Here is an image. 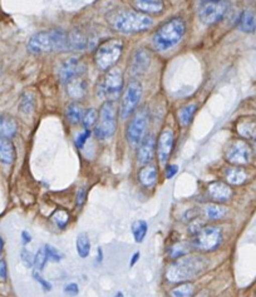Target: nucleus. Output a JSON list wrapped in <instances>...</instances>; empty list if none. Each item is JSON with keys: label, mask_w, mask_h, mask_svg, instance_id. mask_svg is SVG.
<instances>
[{"label": "nucleus", "mask_w": 256, "mask_h": 297, "mask_svg": "<svg viewBox=\"0 0 256 297\" xmlns=\"http://www.w3.org/2000/svg\"><path fill=\"white\" fill-rule=\"evenodd\" d=\"M209 267V261L202 256L187 255L177 258L167 268L166 278L168 282L182 283L189 282L199 277Z\"/></svg>", "instance_id": "1"}, {"label": "nucleus", "mask_w": 256, "mask_h": 297, "mask_svg": "<svg viewBox=\"0 0 256 297\" xmlns=\"http://www.w3.org/2000/svg\"><path fill=\"white\" fill-rule=\"evenodd\" d=\"M69 48V39L64 30H45L33 35L28 42V49L35 54L60 52Z\"/></svg>", "instance_id": "2"}, {"label": "nucleus", "mask_w": 256, "mask_h": 297, "mask_svg": "<svg viewBox=\"0 0 256 297\" xmlns=\"http://www.w3.org/2000/svg\"><path fill=\"white\" fill-rule=\"evenodd\" d=\"M108 22L113 29L121 33H138L148 29L153 24V20L146 14L132 10H120L108 17Z\"/></svg>", "instance_id": "3"}, {"label": "nucleus", "mask_w": 256, "mask_h": 297, "mask_svg": "<svg viewBox=\"0 0 256 297\" xmlns=\"http://www.w3.org/2000/svg\"><path fill=\"white\" fill-rule=\"evenodd\" d=\"M185 32H186V24L184 20L180 18H175V19L164 23L156 30L153 38H152V42L157 50L166 52L181 42Z\"/></svg>", "instance_id": "4"}, {"label": "nucleus", "mask_w": 256, "mask_h": 297, "mask_svg": "<svg viewBox=\"0 0 256 297\" xmlns=\"http://www.w3.org/2000/svg\"><path fill=\"white\" fill-rule=\"evenodd\" d=\"M123 53V42L120 39H108L97 48L95 53V63L102 72L115 67Z\"/></svg>", "instance_id": "5"}, {"label": "nucleus", "mask_w": 256, "mask_h": 297, "mask_svg": "<svg viewBox=\"0 0 256 297\" xmlns=\"http://www.w3.org/2000/svg\"><path fill=\"white\" fill-rule=\"evenodd\" d=\"M117 128V108L113 101H106L98 114V124L95 128L97 138L107 139L115 134Z\"/></svg>", "instance_id": "6"}, {"label": "nucleus", "mask_w": 256, "mask_h": 297, "mask_svg": "<svg viewBox=\"0 0 256 297\" xmlns=\"http://www.w3.org/2000/svg\"><path fill=\"white\" fill-rule=\"evenodd\" d=\"M222 242V230L219 226H205L199 233L194 236L192 248L201 252H211L219 248Z\"/></svg>", "instance_id": "7"}, {"label": "nucleus", "mask_w": 256, "mask_h": 297, "mask_svg": "<svg viewBox=\"0 0 256 297\" xmlns=\"http://www.w3.org/2000/svg\"><path fill=\"white\" fill-rule=\"evenodd\" d=\"M123 88V74L118 68H112L105 74L98 84L97 94L107 101H113L120 97Z\"/></svg>", "instance_id": "8"}, {"label": "nucleus", "mask_w": 256, "mask_h": 297, "mask_svg": "<svg viewBox=\"0 0 256 297\" xmlns=\"http://www.w3.org/2000/svg\"><path fill=\"white\" fill-rule=\"evenodd\" d=\"M230 4L227 0H207L202 3L199 10L200 20L205 25H214L221 22L229 12Z\"/></svg>", "instance_id": "9"}, {"label": "nucleus", "mask_w": 256, "mask_h": 297, "mask_svg": "<svg viewBox=\"0 0 256 297\" xmlns=\"http://www.w3.org/2000/svg\"><path fill=\"white\" fill-rule=\"evenodd\" d=\"M225 157H226V161L232 166H249L254 159V149L247 142L239 139V141H234L230 143Z\"/></svg>", "instance_id": "10"}, {"label": "nucleus", "mask_w": 256, "mask_h": 297, "mask_svg": "<svg viewBox=\"0 0 256 297\" xmlns=\"http://www.w3.org/2000/svg\"><path fill=\"white\" fill-rule=\"evenodd\" d=\"M147 127H148V112L146 108H141L134 113L127 127V139L131 146H139L144 138Z\"/></svg>", "instance_id": "11"}, {"label": "nucleus", "mask_w": 256, "mask_h": 297, "mask_svg": "<svg viewBox=\"0 0 256 297\" xmlns=\"http://www.w3.org/2000/svg\"><path fill=\"white\" fill-rule=\"evenodd\" d=\"M142 92H143V89H142L141 83L137 82V80H132L128 83L125 92H123L122 99H121L120 112L123 119L128 118L136 111L137 106H138L142 98Z\"/></svg>", "instance_id": "12"}, {"label": "nucleus", "mask_w": 256, "mask_h": 297, "mask_svg": "<svg viewBox=\"0 0 256 297\" xmlns=\"http://www.w3.org/2000/svg\"><path fill=\"white\" fill-rule=\"evenodd\" d=\"M86 70L84 63L78 57H70L60 64L59 78L62 82H69L77 77H82V73Z\"/></svg>", "instance_id": "13"}, {"label": "nucleus", "mask_w": 256, "mask_h": 297, "mask_svg": "<svg viewBox=\"0 0 256 297\" xmlns=\"http://www.w3.org/2000/svg\"><path fill=\"white\" fill-rule=\"evenodd\" d=\"M175 144V134L174 131L169 128L163 129L158 137V143H157V154H158L159 163L166 164L169 156L172 153Z\"/></svg>", "instance_id": "14"}, {"label": "nucleus", "mask_w": 256, "mask_h": 297, "mask_svg": "<svg viewBox=\"0 0 256 297\" xmlns=\"http://www.w3.org/2000/svg\"><path fill=\"white\" fill-rule=\"evenodd\" d=\"M151 64V54L146 49L141 48L133 53L129 62L128 69L132 75H142L147 72Z\"/></svg>", "instance_id": "15"}, {"label": "nucleus", "mask_w": 256, "mask_h": 297, "mask_svg": "<svg viewBox=\"0 0 256 297\" xmlns=\"http://www.w3.org/2000/svg\"><path fill=\"white\" fill-rule=\"evenodd\" d=\"M154 149H156V139L152 134H148L142 139L138 147V152H137V161L141 166L149 164L154 156Z\"/></svg>", "instance_id": "16"}, {"label": "nucleus", "mask_w": 256, "mask_h": 297, "mask_svg": "<svg viewBox=\"0 0 256 297\" xmlns=\"http://www.w3.org/2000/svg\"><path fill=\"white\" fill-rule=\"evenodd\" d=\"M207 193L215 202L224 203L232 197V189L229 184L224 182H212L207 187Z\"/></svg>", "instance_id": "17"}, {"label": "nucleus", "mask_w": 256, "mask_h": 297, "mask_svg": "<svg viewBox=\"0 0 256 297\" xmlns=\"http://www.w3.org/2000/svg\"><path fill=\"white\" fill-rule=\"evenodd\" d=\"M236 132L246 141L256 142V119L252 117L241 118L236 124Z\"/></svg>", "instance_id": "18"}, {"label": "nucleus", "mask_w": 256, "mask_h": 297, "mask_svg": "<svg viewBox=\"0 0 256 297\" xmlns=\"http://www.w3.org/2000/svg\"><path fill=\"white\" fill-rule=\"evenodd\" d=\"M68 95L73 99H82L88 92V82L83 77L69 80L67 84Z\"/></svg>", "instance_id": "19"}, {"label": "nucleus", "mask_w": 256, "mask_h": 297, "mask_svg": "<svg viewBox=\"0 0 256 297\" xmlns=\"http://www.w3.org/2000/svg\"><path fill=\"white\" fill-rule=\"evenodd\" d=\"M133 4L142 14H159L164 9L162 0H134Z\"/></svg>", "instance_id": "20"}, {"label": "nucleus", "mask_w": 256, "mask_h": 297, "mask_svg": "<svg viewBox=\"0 0 256 297\" xmlns=\"http://www.w3.org/2000/svg\"><path fill=\"white\" fill-rule=\"evenodd\" d=\"M247 172L242 167H230L225 172V178H226L227 184L231 186H241L247 181Z\"/></svg>", "instance_id": "21"}, {"label": "nucleus", "mask_w": 256, "mask_h": 297, "mask_svg": "<svg viewBox=\"0 0 256 297\" xmlns=\"http://www.w3.org/2000/svg\"><path fill=\"white\" fill-rule=\"evenodd\" d=\"M237 27L244 33H254L256 30V12L255 10H245L239 18Z\"/></svg>", "instance_id": "22"}, {"label": "nucleus", "mask_w": 256, "mask_h": 297, "mask_svg": "<svg viewBox=\"0 0 256 297\" xmlns=\"http://www.w3.org/2000/svg\"><path fill=\"white\" fill-rule=\"evenodd\" d=\"M157 168L152 164H147L141 168V171L138 172V179L141 182V184H143L144 187H152L156 184L157 182Z\"/></svg>", "instance_id": "23"}, {"label": "nucleus", "mask_w": 256, "mask_h": 297, "mask_svg": "<svg viewBox=\"0 0 256 297\" xmlns=\"http://www.w3.org/2000/svg\"><path fill=\"white\" fill-rule=\"evenodd\" d=\"M15 159L14 146L8 138L0 137V161L5 164H12Z\"/></svg>", "instance_id": "24"}, {"label": "nucleus", "mask_w": 256, "mask_h": 297, "mask_svg": "<svg viewBox=\"0 0 256 297\" xmlns=\"http://www.w3.org/2000/svg\"><path fill=\"white\" fill-rule=\"evenodd\" d=\"M204 215L210 221H220L227 215V208L219 203H209L204 207Z\"/></svg>", "instance_id": "25"}, {"label": "nucleus", "mask_w": 256, "mask_h": 297, "mask_svg": "<svg viewBox=\"0 0 256 297\" xmlns=\"http://www.w3.org/2000/svg\"><path fill=\"white\" fill-rule=\"evenodd\" d=\"M18 126L13 118L8 116H0V137L3 138H12L17 134Z\"/></svg>", "instance_id": "26"}, {"label": "nucleus", "mask_w": 256, "mask_h": 297, "mask_svg": "<svg viewBox=\"0 0 256 297\" xmlns=\"http://www.w3.org/2000/svg\"><path fill=\"white\" fill-rule=\"evenodd\" d=\"M75 250L80 258H87L91 255V240L86 232L79 233L75 240Z\"/></svg>", "instance_id": "27"}, {"label": "nucleus", "mask_w": 256, "mask_h": 297, "mask_svg": "<svg viewBox=\"0 0 256 297\" xmlns=\"http://www.w3.org/2000/svg\"><path fill=\"white\" fill-rule=\"evenodd\" d=\"M192 250L191 242H187V241H180V242L175 243L169 247L168 250V256L174 260L177 258H181L184 256H187L190 253V251Z\"/></svg>", "instance_id": "28"}, {"label": "nucleus", "mask_w": 256, "mask_h": 297, "mask_svg": "<svg viewBox=\"0 0 256 297\" xmlns=\"http://www.w3.org/2000/svg\"><path fill=\"white\" fill-rule=\"evenodd\" d=\"M197 106L196 104H187V106L182 107L179 112H177V117H179L180 124L182 127H187L191 124L192 119H194L195 113H196Z\"/></svg>", "instance_id": "29"}, {"label": "nucleus", "mask_w": 256, "mask_h": 297, "mask_svg": "<svg viewBox=\"0 0 256 297\" xmlns=\"http://www.w3.org/2000/svg\"><path fill=\"white\" fill-rule=\"evenodd\" d=\"M195 286L191 282H182L169 291L171 297H194Z\"/></svg>", "instance_id": "30"}, {"label": "nucleus", "mask_w": 256, "mask_h": 297, "mask_svg": "<svg viewBox=\"0 0 256 297\" xmlns=\"http://www.w3.org/2000/svg\"><path fill=\"white\" fill-rule=\"evenodd\" d=\"M147 231H148V225L146 221L138 220L132 225V235L137 243L143 242L147 236Z\"/></svg>", "instance_id": "31"}, {"label": "nucleus", "mask_w": 256, "mask_h": 297, "mask_svg": "<svg viewBox=\"0 0 256 297\" xmlns=\"http://www.w3.org/2000/svg\"><path fill=\"white\" fill-rule=\"evenodd\" d=\"M84 109L80 104L78 103H72L67 109V117L72 123H79L83 119L84 116Z\"/></svg>", "instance_id": "32"}, {"label": "nucleus", "mask_w": 256, "mask_h": 297, "mask_svg": "<svg viewBox=\"0 0 256 297\" xmlns=\"http://www.w3.org/2000/svg\"><path fill=\"white\" fill-rule=\"evenodd\" d=\"M68 39H69V47L75 48V49H84L87 47V39L84 35L79 32H70L68 34Z\"/></svg>", "instance_id": "33"}, {"label": "nucleus", "mask_w": 256, "mask_h": 297, "mask_svg": "<svg viewBox=\"0 0 256 297\" xmlns=\"http://www.w3.org/2000/svg\"><path fill=\"white\" fill-rule=\"evenodd\" d=\"M52 221L57 227L65 228L69 222V213L64 210H57L52 215Z\"/></svg>", "instance_id": "34"}, {"label": "nucleus", "mask_w": 256, "mask_h": 297, "mask_svg": "<svg viewBox=\"0 0 256 297\" xmlns=\"http://www.w3.org/2000/svg\"><path fill=\"white\" fill-rule=\"evenodd\" d=\"M35 106V101H34V95L32 93H24L23 94L22 99H20V111L25 114L32 113L33 109H34Z\"/></svg>", "instance_id": "35"}, {"label": "nucleus", "mask_w": 256, "mask_h": 297, "mask_svg": "<svg viewBox=\"0 0 256 297\" xmlns=\"http://www.w3.org/2000/svg\"><path fill=\"white\" fill-rule=\"evenodd\" d=\"M47 262H48V256H47V252H45V247L39 248V250H38V252L35 253V256H34L35 270L39 271V272H42V271L44 270Z\"/></svg>", "instance_id": "36"}, {"label": "nucleus", "mask_w": 256, "mask_h": 297, "mask_svg": "<svg viewBox=\"0 0 256 297\" xmlns=\"http://www.w3.org/2000/svg\"><path fill=\"white\" fill-rule=\"evenodd\" d=\"M97 118H98V113L96 109L91 108L88 109V111L84 112V116H83V126L86 127V129H90L91 127H93L96 124V122H97Z\"/></svg>", "instance_id": "37"}, {"label": "nucleus", "mask_w": 256, "mask_h": 297, "mask_svg": "<svg viewBox=\"0 0 256 297\" xmlns=\"http://www.w3.org/2000/svg\"><path fill=\"white\" fill-rule=\"evenodd\" d=\"M45 252H47L48 261H52V262H60L63 260V255L52 245H45Z\"/></svg>", "instance_id": "38"}, {"label": "nucleus", "mask_w": 256, "mask_h": 297, "mask_svg": "<svg viewBox=\"0 0 256 297\" xmlns=\"http://www.w3.org/2000/svg\"><path fill=\"white\" fill-rule=\"evenodd\" d=\"M33 277H34V280L37 281V282L39 283L40 286H42L43 290H44V291H50V290H52V283L48 282V281L45 280V278H43L42 275H40L39 271H37V270L33 271Z\"/></svg>", "instance_id": "39"}, {"label": "nucleus", "mask_w": 256, "mask_h": 297, "mask_svg": "<svg viewBox=\"0 0 256 297\" xmlns=\"http://www.w3.org/2000/svg\"><path fill=\"white\" fill-rule=\"evenodd\" d=\"M22 261L23 263H24L25 267L30 268L34 266V257H33V255L28 250L22 251Z\"/></svg>", "instance_id": "40"}, {"label": "nucleus", "mask_w": 256, "mask_h": 297, "mask_svg": "<svg viewBox=\"0 0 256 297\" xmlns=\"http://www.w3.org/2000/svg\"><path fill=\"white\" fill-rule=\"evenodd\" d=\"M90 137H91L90 129H86V131H83L82 133L77 137V139H75V144H77L78 148H83L86 144V142L88 141V138H90Z\"/></svg>", "instance_id": "41"}, {"label": "nucleus", "mask_w": 256, "mask_h": 297, "mask_svg": "<svg viewBox=\"0 0 256 297\" xmlns=\"http://www.w3.org/2000/svg\"><path fill=\"white\" fill-rule=\"evenodd\" d=\"M64 293H67L69 296H77L79 293V287L74 282L68 283V285L64 286Z\"/></svg>", "instance_id": "42"}, {"label": "nucleus", "mask_w": 256, "mask_h": 297, "mask_svg": "<svg viewBox=\"0 0 256 297\" xmlns=\"http://www.w3.org/2000/svg\"><path fill=\"white\" fill-rule=\"evenodd\" d=\"M177 172H179V166H176V164H168L166 167V178L171 179Z\"/></svg>", "instance_id": "43"}, {"label": "nucleus", "mask_w": 256, "mask_h": 297, "mask_svg": "<svg viewBox=\"0 0 256 297\" xmlns=\"http://www.w3.org/2000/svg\"><path fill=\"white\" fill-rule=\"evenodd\" d=\"M86 196H87L86 188H80L79 191L77 192V201H75V203H77L78 207H80V206L86 202Z\"/></svg>", "instance_id": "44"}, {"label": "nucleus", "mask_w": 256, "mask_h": 297, "mask_svg": "<svg viewBox=\"0 0 256 297\" xmlns=\"http://www.w3.org/2000/svg\"><path fill=\"white\" fill-rule=\"evenodd\" d=\"M7 277H8L7 261L0 260V278H2V280H7Z\"/></svg>", "instance_id": "45"}, {"label": "nucleus", "mask_w": 256, "mask_h": 297, "mask_svg": "<svg viewBox=\"0 0 256 297\" xmlns=\"http://www.w3.org/2000/svg\"><path fill=\"white\" fill-rule=\"evenodd\" d=\"M22 241H23V245H28L29 242H32V236H30V233L27 232V231H23Z\"/></svg>", "instance_id": "46"}, {"label": "nucleus", "mask_w": 256, "mask_h": 297, "mask_svg": "<svg viewBox=\"0 0 256 297\" xmlns=\"http://www.w3.org/2000/svg\"><path fill=\"white\" fill-rule=\"evenodd\" d=\"M139 260V252H136L133 256H132V260H131V266H134L136 265L137 261Z\"/></svg>", "instance_id": "47"}, {"label": "nucleus", "mask_w": 256, "mask_h": 297, "mask_svg": "<svg viewBox=\"0 0 256 297\" xmlns=\"http://www.w3.org/2000/svg\"><path fill=\"white\" fill-rule=\"evenodd\" d=\"M3 250H4V241H3V238L0 237V256H2Z\"/></svg>", "instance_id": "48"}, {"label": "nucleus", "mask_w": 256, "mask_h": 297, "mask_svg": "<svg viewBox=\"0 0 256 297\" xmlns=\"http://www.w3.org/2000/svg\"><path fill=\"white\" fill-rule=\"evenodd\" d=\"M113 297H125V295H123V293L121 292V291H120V292H117V293H116V295L113 296Z\"/></svg>", "instance_id": "49"}, {"label": "nucleus", "mask_w": 256, "mask_h": 297, "mask_svg": "<svg viewBox=\"0 0 256 297\" xmlns=\"http://www.w3.org/2000/svg\"><path fill=\"white\" fill-rule=\"evenodd\" d=\"M255 143H256V142H255ZM255 149H256V144H255Z\"/></svg>", "instance_id": "50"}]
</instances>
